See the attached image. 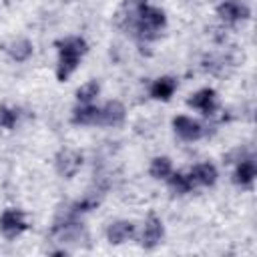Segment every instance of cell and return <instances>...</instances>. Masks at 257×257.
<instances>
[{
	"instance_id": "cell-1",
	"label": "cell",
	"mask_w": 257,
	"mask_h": 257,
	"mask_svg": "<svg viewBox=\"0 0 257 257\" xmlns=\"http://www.w3.org/2000/svg\"><path fill=\"white\" fill-rule=\"evenodd\" d=\"M86 52V42L80 36H68L58 42V66H56V78L66 80L78 66L80 58Z\"/></svg>"
},
{
	"instance_id": "cell-2",
	"label": "cell",
	"mask_w": 257,
	"mask_h": 257,
	"mask_svg": "<svg viewBox=\"0 0 257 257\" xmlns=\"http://www.w3.org/2000/svg\"><path fill=\"white\" fill-rule=\"evenodd\" d=\"M165 22H167L165 12L161 8H155V6L147 4L143 8L135 28H133V34L143 42H151L161 34V30L165 28Z\"/></svg>"
},
{
	"instance_id": "cell-3",
	"label": "cell",
	"mask_w": 257,
	"mask_h": 257,
	"mask_svg": "<svg viewBox=\"0 0 257 257\" xmlns=\"http://www.w3.org/2000/svg\"><path fill=\"white\" fill-rule=\"evenodd\" d=\"M145 6H147V0H124L118 6L116 14H114V24L120 30L133 34V28H135V24H137V20H139V16H141Z\"/></svg>"
},
{
	"instance_id": "cell-4",
	"label": "cell",
	"mask_w": 257,
	"mask_h": 257,
	"mask_svg": "<svg viewBox=\"0 0 257 257\" xmlns=\"http://www.w3.org/2000/svg\"><path fill=\"white\" fill-rule=\"evenodd\" d=\"M28 229L26 221H24V213L18 209H6L0 215V231L6 239H16L18 235H22Z\"/></svg>"
},
{
	"instance_id": "cell-5",
	"label": "cell",
	"mask_w": 257,
	"mask_h": 257,
	"mask_svg": "<svg viewBox=\"0 0 257 257\" xmlns=\"http://www.w3.org/2000/svg\"><path fill=\"white\" fill-rule=\"evenodd\" d=\"M54 165H56V171L60 177L64 179H70L78 173V169L82 167V155L74 149H62L56 159H54Z\"/></svg>"
},
{
	"instance_id": "cell-6",
	"label": "cell",
	"mask_w": 257,
	"mask_h": 257,
	"mask_svg": "<svg viewBox=\"0 0 257 257\" xmlns=\"http://www.w3.org/2000/svg\"><path fill=\"white\" fill-rule=\"evenodd\" d=\"M217 14L225 24H235L249 16V8L237 0H225L217 6Z\"/></svg>"
},
{
	"instance_id": "cell-7",
	"label": "cell",
	"mask_w": 257,
	"mask_h": 257,
	"mask_svg": "<svg viewBox=\"0 0 257 257\" xmlns=\"http://www.w3.org/2000/svg\"><path fill=\"white\" fill-rule=\"evenodd\" d=\"M124 122V106L118 100H108L98 110V122L100 126H120Z\"/></svg>"
},
{
	"instance_id": "cell-8",
	"label": "cell",
	"mask_w": 257,
	"mask_h": 257,
	"mask_svg": "<svg viewBox=\"0 0 257 257\" xmlns=\"http://www.w3.org/2000/svg\"><path fill=\"white\" fill-rule=\"evenodd\" d=\"M187 104L193 106V108H197V110H201L203 114L209 116V114H213L215 108H217V94H215L213 88H201V90H197V92L187 100Z\"/></svg>"
},
{
	"instance_id": "cell-9",
	"label": "cell",
	"mask_w": 257,
	"mask_h": 257,
	"mask_svg": "<svg viewBox=\"0 0 257 257\" xmlns=\"http://www.w3.org/2000/svg\"><path fill=\"white\" fill-rule=\"evenodd\" d=\"M173 126L183 141H197L203 137V126L189 116H175Z\"/></svg>"
},
{
	"instance_id": "cell-10",
	"label": "cell",
	"mask_w": 257,
	"mask_h": 257,
	"mask_svg": "<svg viewBox=\"0 0 257 257\" xmlns=\"http://www.w3.org/2000/svg\"><path fill=\"white\" fill-rule=\"evenodd\" d=\"M163 223L157 215H149L147 223H145V231H143V247L147 249H153L161 243L163 239Z\"/></svg>"
},
{
	"instance_id": "cell-11",
	"label": "cell",
	"mask_w": 257,
	"mask_h": 257,
	"mask_svg": "<svg viewBox=\"0 0 257 257\" xmlns=\"http://www.w3.org/2000/svg\"><path fill=\"white\" fill-rule=\"evenodd\" d=\"M193 185H201V187H211L215 185L217 181V169L211 165V163H201V165H195L189 173Z\"/></svg>"
},
{
	"instance_id": "cell-12",
	"label": "cell",
	"mask_w": 257,
	"mask_h": 257,
	"mask_svg": "<svg viewBox=\"0 0 257 257\" xmlns=\"http://www.w3.org/2000/svg\"><path fill=\"white\" fill-rule=\"evenodd\" d=\"M133 235H135V225H133L131 221H116V223H112V225L108 227V231H106V237H108V241H110L112 245L124 243V241H128Z\"/></svg>"
},
{
	"instance_id": "cell-13",
	"label": "cell",
	"mask_w": 257,
	"mask_h": 257,
	"mask_svg": "<svg viewBox=\"0 0 257 257\" xmlns=\"http://www.w3.org/2000/svg\"><path fill=\"white\" fill-rule=\"evenodd\" d=\"M177 88V80L173 76H161L151 86V96L157 100H169Z\"/></svg>"
},
{
	"instance_id": "cell-14",
	"label": "cell",
	"mask_w": 257,
	"mask_h": 257,
	"mask_svg": "<svg viewBox=\"0 0 257 257\" xmlns=\"http://www.w3.org/2000/svg\"><path fill=\"white\" fill-rule=\"evenodd\" d=\"M98 110L96 106L90 104H82L78 108H74L72 112V122L74 124H96L98 122Z\"/></svg>"
},
{
	"instance_id": "cell-15",
	"label": "cell",
	"mask_w": 257,
	"mask_h": 257,
	"mask_svg": "<svg viewBox=\"0 0 257 257\" xmlns=\"http://www.w3.org/2000/svg\"><path fill=\"white\" fill-rule=\"evenodd\" d=\"M255 163L251 159H245L243 163H239L237 171H235V183L241 185V187H249L255 179Z\"/></svg>"
},
{
	"instance_id": "cell-16",
	"label": "cell",
	"mask_w": 257,
	"mask_h": 257,
	"mask_svg": "<svg viewBox=\"0 0 257 257\" xmlns=\"http://www.w3.org/2000/svg\"><path fill=\"white\" fill-rule=\"evenodd\" d=\"M6 50H8V54L12 56V60H16V62H24V60H28L30 54H32V42L26 40V38H20V40L12 42Z\"/></svg>"
},
{
	"instance_id": "cell-17",
	"label": "cell",
	"mask_w": 257,
	"mask_h": 257,
	"mask_svg": "<svg viewBox=\"0 0 257 257\" xmlns=\"http://www.w3.org/2000/svg\"><path fill=\"white\" fill-rule=\"evenodd\" d=\"M169 187H171L177 195H185V193H189L195 185H193V181H191L189 175H185V173H171V175H169Z\"/></svg>"
},
{
	"instance_id": "cell-18",
	"label": "cell",
	"mask_w": 257,
	"mask_h": 257,
	"mask_svg": "<svg viewBox=\"0 0 257 257\" xmlns=\"http://www.w3.org/2000/svg\"><path fill=\"white\" fill-rule=\"evenodd\" d=\"M149 173L153 179H167L171 175V161L167 157H157L153 159L151 167H149Z\"/></svg>"
},
{
	"instance_id": "cell-19",
	"label": "cell",
	"mask_w": 257,
	"mask_h": 257,
	"mask_svg": "<svg viewBox=\"0 0 257 257\" xmlns=\"http://www.w3.org/2000/svg\"><path fill=\"white\" fill-rule=\"evenodd\" d=\"M98 94V82L96 80H90V82H84L78 90H76V98L80 104H90V100H94Z\"/></svg>"
},
{
	"instance_id": "cell-20",
	"label": "cell",
	"mask_w": 257,
	"mask_h": 257,
	"mask_svg": "<svg viewBox=\"0 0 257 257\" xmlns=\"http://www.w3.org/2000/svg\"><path fill=\"white\" fill-rule=\"evenodd\" d=\"M18 122V112L10 106L0 104V126L2 128H14Z\"/></svg>"
}]
</instances>
